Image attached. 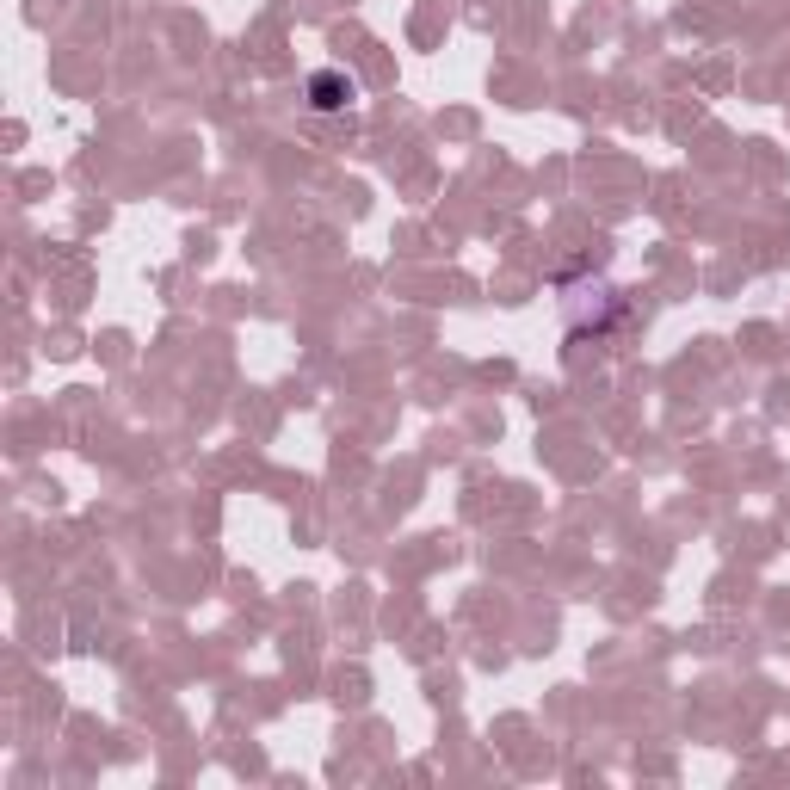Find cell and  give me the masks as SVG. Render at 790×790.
Instances as JSON below:
<instances>
[{
  "instance_id": "1",
  "label": "cell",
  "mask_w": 790,
  "mask_h": 790,
  "mask_svg": "<svg viewBox=\"0 0 790 790\" xmlns=\"http://www.w3.org/2000/svg\"><path fill=\"white\" fill-rule=\"evenodd\" d=\"M352 93H358V87H352L346 75H334V68H328V75H315V81H309V99L321 105V112H340V105H352Z\"/></svg>"
}]
</instances>
